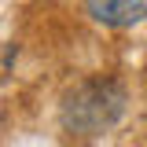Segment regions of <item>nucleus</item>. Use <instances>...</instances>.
I'll return each mask as SVG.
<instances>
[{
  "mask_svg": "<svg viewBox=\"0 0 147 147\" xmlns=\"http://www.w3.org/2000/svg\"><path fill=\"white\" fill-rule=\"evenodd\" d=\"M85 11L99 26H136L147 15V0H85Z\"/></svg>",
  "mask_w": 147,
  "mask_h": 147,
  "instance_id": "obj_2",
  "label": "nucleus"
},
{
  "mask_svg": "<svg viewBox=\"0 0 147 147\" xmlns=\"http://www.w3.org/2000/svg\"><path fill=\"white\" fill-rule=\"evenodd\" d=\"M125 110V85L118 77H88L63 99V129L70 136H99Z\"/></svg>",
  "mask_w": 147,
  "mask_h": 147,
  "instance_id": "obj_1",
  "label": "nucleus"
}]
</instances>
